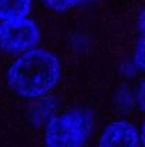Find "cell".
<instances>
[{
  "mask_svg": "<svg viewBox=\"0 0 145 147\" xmlns=\"http://www.w3.org/2000/svg\"><path fill=\"white\" fill-rule=\"evenodd\" d=\"M61 76V64L51 51L33 49L20 54L7 70L11 90L24 98H40L55 87Z\"/></svg>",
  "mask_w": 145,
  "mask_h": 147,
  "instance_id": "obj_1",
  "label": "cell"
},
{
  "mask_svg": "<svg viewBox=\"0 0 145 147\" xmlns=\"http://www.w3.org/2000/svg\"><path fill=\"white\" fill-rule=\"evenodd\" d=\"M93 129V117L86 110H70L53 117L44 130L46 147H84Z\"/></svg>",
  "mask_w": 145,
  "mask_h": 147,
  "instance_id": "obj_2",
  "label": "cell"
},
{
  "mask_svg": "<svg viewBox=\"0 0 145 147\" xmlns=\"http://www.w3.org/2000/svg\"><path fill=\"white\" fill-rule=\"evenodd\" d=\"M40 42V29L30 19L7 20L0 23V50L7 54H23Z\"/></svg>",
  "mask_w": 145,
  "mask_h": 147,
  "instance_id": "obj_3",
  "label": "cell"
},
{
  "mask_svg": "<svg viewBox=\"0 0 145 147\" xmlns=\"http://www.w3.org/2000/svg\"><path fill=\"white\" fill-rule=\"evenodd\" d=\"M141 139L137 127L127 120H117L104 129L98 147H140Z\"/></svg>",
  "mask_w": 145,
  "mask_h": 147,
  "instance_id": "obj_4",
  "label": "cell"
},
{
  "mask_svg": "<svg viewBox=\"0 0 145 147\" xmlns=\"http://www.w3.org/2000/svg\"><path fill=\"white\" fill-rule=\"evenodd\" d=\"M31 7L33 0H0V22L26 19Z\"/></svg>",
  "mask_w": 145,
  "mask_h": 147,
  "instance_id": "obj_5",
  "label": "cell"
},
{
  "mask_svg": "<svg viewBox=\"0 0 145 147\" xmlns=\"http://www.w3.org/2000/svg\"><path fill=\"white\" fill-rule=\"evenodd\" d=\"M86 1H88V0H41V3L44 6H47L48 9L58 11V13L67 11V10H70L76 6H80Z\"/></svg>",
  "mask_w": 145,
  "mask_h": 147,
  "instance_id": "obj_6",
  "label": "cell"
},
{
  "mask_svg": "<svg viewBox=\"0 0 145 147\" xmlns=\"http://www.w3.org/2000/svg\"><path fill=\"white\" fill-rule=\"evenodd\" d=\"M134 63L138 69H141L142 71H145V36H142L134 51Z\"/></svg>",
  "mask_w": 145,
  "mask_h": 147,
  "instance_id": "obj_7",
  "label": "cell"
},
{
  "mask_svg": "<svg viewBox=\"0 0 145 147\" xmlns=\"http://www.w3.org/2000/svg\"><path fill=\"white\" fill-rule=\"evenodd\" d=\"M138 104L145 111V80L142 82V84L140 86V90H138Z\"/></svg>",
  "mask_w": 145,
  "mask_h": 147,
  "instance_id": "obj_8",
  "label": "cell"
},
{
  "mask_svg": "<svg viewBox=\"0 0 145 147\" xmlns=\"http://www.w3.org/2000/svg\"><path fill=\"white\" fill-rule=\"evenodd\" d=\"M140 29H141L142 34L145 36V7L142 10V13H141V16H140Z\"/></svg>",
  "mask_w": 145,
  "mask_h": 147,
  "instance_id": "obj_9",
  "label": "cell"
},
{
  "mask_svg": "<svg viewBox=\"0 0 145 147\" xmlns=\"http://www.w3.org/2000/svg\"><path fill=\"white\" fill-rule=\"evenodd\" d=\"M140 139H141V144L145 147V120L141 126V131H140Z\"/></svg>",
  "mask_w": 145,
  "mask_h": 147,
  "instance_id": "obj_10",
  "label": "cell"
}]
</instances>
